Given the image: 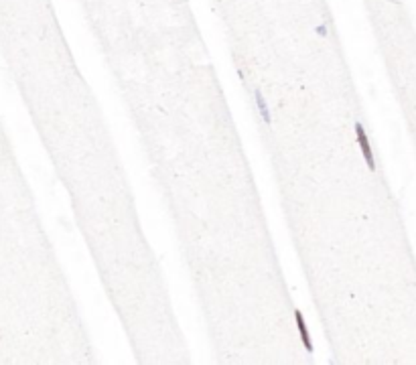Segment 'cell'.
<instances>
[{
	"label": "cell",
	"mask_w": 416,
	"mask_h": 365,
	"mask_svg": "<svg viewBox=\"0 0 416 365\" xmlns=\"http://www.w3.org/2000/svg\"><path fill=\"white\" fill-rule=\"evenodd\" d=\"M355 138H357V146L364 154V161L367 165L369 170H376V161H374V150H372V144H369V138L364 130L362 124H355Z\"/></svg>",
	"instance_id": "6da1fadb"
},
{
	"label": "cell",
	"mask_w": 416,
	"mask_h": 365,
	"mask_svg": "<svg viewBox=\"0 0 416 365\" xmlns=\"http://www.w3.org/2000/svg\"><path fill=\"white\" fill-rule=\"evenodd\" d=\"M295 321H296V329H298V335H300V341H303V345L309 353H313V341H311V333H309V327H307V321L300 311H295Z\"/></svg>",
	"instance_id": "7a4b0ae2"
},
{
	"label": "cell",
	"mask_w": 416,
	"mask_h": 365,
	"mask_svg": "<svg viewBox=\"0 0 416 365\" xmlns=\"http://www.w3.org/2000/svg\"><path fill=\"white\" fill-rule=\"evenodd\" d=\"M256 101L260 104V112H262V116H264V120L266 122H270V114H268V106H266V101H264V98H262V94H258L256 91Z\"/></svg>",
	"instance_id": "3957f363"
}]
</instances>
